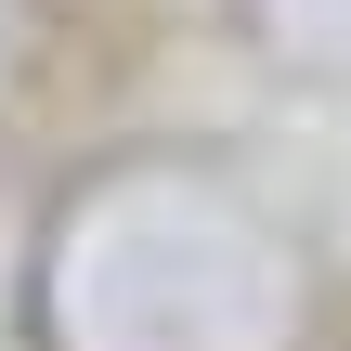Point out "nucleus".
Masks as SVG:
<instances>
[]
</instances>
